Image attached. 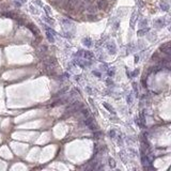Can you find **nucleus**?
I'll return each instance as SVG.
<instances>
[{
    "mask_svg": "<svg viewBox=\"0 0 171 171\" xmlns=\"http://www.w3.org/2000/svg\"><path fill=\"white\" fill-rule=\"evenodd\" d=\"M27 27H28V28L30 29V30H31L32 32H33V33H35V35H39V34H40V30H39L38 28H36L35 26H34V25H32V24H29V25H28V26H27Z\"/></svg>",
    "mask_w": 171,
    "mask_h": 171,
    "instance_id": "obj_5",
    "label": "nucleus"
},
{
    "mask_svg": "<svg viewBox=\"0 0 171 171\" xmlns=\"http://www.w3.org/2000/svg\"><path fill=\"white\" fill-rule=\"evenodd\" d=\"M138 4H139L140 7H143V2H142V0H138Z\"/></svg>",
    "mask_w": 171,
    "mask_h": 171,
    "instance_id": "obj_27",
    "label": "nucleus"
},
{
    "mask_svg": "<svg viewBox=\"0 0 171 171\" xmlns=\"http://www.w3.org/2000/svg\"><path fill=\"white\" fill-rule=\"evenodd\" d=\"M136 15H137V13H136V12H134L133 15H132V19H130V26H132V27H134V24H135Z\"/></svg>",
    "mask_w": 171,
    "mask_h": 171,
    "instance_id": "obj_11",
    "label": "nucleus"
},
{
    "mask_svg": "<svg viewBox=\"0 0 171 171\" xmlns=\"http://www.w3.org/2000/svg\"><path fill=\"white\" fill-rule=\"evenodd\" d=\"M92 122H94V120H93V118L92 117H89V118H87L86 120H85V124L88 126L89 124H91Z\"/></svg>",
    "mask_w": 171,
    "mask_h": 171,
    "instance_id": "obj_10",
    "label": "nucleus"
},
{
    "mask_svg": "<svg viewBox=\"0 0 171 171\" xmlns=\"http://www.w3.org/2000/svg\"><path fill=\"white\" fill-rule=\"evenodd\" d=\"M138 73H139V71H138V70L134 71V73H133V76H136V75H138Z\"/></svg>",
    "mask_w": 171,
    "mask_h": 171,
    "instance_id": "obj_28",
    "label": "nucleus"
},
{
    "mask_svg": "<svg viewBox=\"0 0 171 171\" xmlns=\"http://www.w3.org/2000/svg\"><path fill=\"white\" fill-rule=\"evenodd\" d=\"M81 112L83 116H88L89 115V109L88 108H81Z\"/></svg>",
    "mask_w": 171,
    "mask_h": 171,
    "instance_id": "obj_17",
    "label": "nucleus"
},
{
    "mask_svg": "<svg viewBox=\"0 0 171 171\" xmlns=\"http://www.w3.org/2000/svg\"><path fill=\"white\" fill-rule=\"evenodd\" d=\"M109 135H110V137H111V138H115V137H116V135H117V133H116V130H110V133H109Z\"/></svg>",
    "mask_w": 171,
    "mask_h": 171,
    "instance_id": "obj_20",
    "label": "nucleus"
},
{
    "mask_svg": "<svg viewBox=\"0 0 171 171\" xmlns=\"http://www.w3.org/2000/svg\"><path fill=\"white\" fill-rule=\"evenodd\" d=\"M101 136H102L101 132H95V133H94V138H95V139H100Z\"/></svg>",
    "mask_w": 171,
    "mask_h": 171,
    "instance_id": "obj_18",
    "label": "nucleus"
},
{
    "mask_svg": "<svg viewBox=\"0 0 171 171\" xmlns=\"http://www.w3.org/2000/svg\"><path fill=\"white\" fill-rule=\"evenodd\" d=\"M156 24H157V26L162 27V26H164L165 21H164V19H163V18H159V19H157V21H156Z\"/></svg>",
    "mask_w": 171,
    "mask_h": 171,
    "instance_id": "obj_15",
    "label": "nucleus"
},
{
    "mask_svg": "<svg viewBox=\"0 0 171 171\" xmlns=\"http://www.w3.org/2000/svg\"><path fill=\"white\" fill-rule=\"evenodd\" d=\"M160 50H163V53L167 54V55H170V50H171V45L170 43H165L160 46Z\"/></svg>",
    "mask_w": 171,
    "mask_h": 171,
    "instance_id": "obj_2",
    "label": "nucleus"
},
{
    "mask_svg": "<svg viewBox=\"0 0 171 171\" xmlns=\"http://www.w3.org/2000/svg\"><path fill=\"white\" fill-rule=\"evenodd\" d=\"M107 49L109 50V53L112 54V55H115V54H116V51H117L116 45H115L113 43H108V44H107Z\"/></svg>",
    "mask_w": 171,
    "mask_h": 171,
    "instance_id": "obj_4",
    "label": "nucleus"
},
{
    "mask_svg": "<svg viewBox=\"0 0 171 171\" xmlns=\"http://www.w3.org/2000/svg\"><path fill=\"white\" fill-rule=\"evenodd\" d=\"M82 43H83V45H85L86 47H92L93 46V44H92V41H91V39H89V38H86V39H83L82 40Z\"/></svg>",
    "mask_w": 171,
    "mask_h": 171,
    "instance_id": "obj_6",
    "label": "nucleus"
},
{
    "mask_svg": "<svg viewBox=\"0 0 171 171\" xmlns=\"http://www.w3.org/2000/svg\"><path fill=\"white\" fill-rule=\"evenodd\" d=\"M160 8H162L163 11H168V10H169V4H168L165 0H162V1H160Z\"/></svg>",
    "mask_w": 171,
    "mask_h": 171,
    "instance_id": "obj_7",
    "label": "nucleus"
},
{
    "mask_svg": "<svg viewBox=\"0 0 171 171\" xmlns=\"http://www.w3.org/2000/svg\"><path fill=\"white\" fill-rule=\"evenodd\" d=\"M138 61H139V57H138V56H135V62L137 63Z\"/></svg>",
    "mask_w": 171,
    "mask_h": 171,
    "instance_id": "obj_30",
    "label": "nucleus"
},
{
    "mask_svg": "<svg viewBox=\"0 0 171 171\" xmlns=\"http://www.w3.org/2000/svg\"><path fill=\"white\" fill-rule=\"evenodd\" d=\"M46 35H47V39H48V41L50 42V43H54L55 42V39H54V36H53V34L51 33H49L48 31H47V33H46Z\"/></svg>",
    "mask_w": 171,
    "mask_h": 171,
    "instance_id": "obj_9",
    "label": "nucleus"
},
{
    "mask_svg": "<svg viewBox=\"0 0 171 171\" xmlns=\"http://www.w3.org/2000/svg\"><path fill=\"white\" fill-rule=\"evenodd\" d=\"M147 23H148V21H147V19H144V21H141L140 26H141V27H143V25H147Z\"/></svg>",
    "mask_w": 171,
    "mask_h": 171,
    "instance_id": "obj_25",
    "label": "nucleus"
},
{
    "mask_svg": "<svg viewBox=\"0 0 171 171\" xmlns=\"http://www.w3.org/2000/svg\"><path fill=\"white\" fill-rule=\"evenodd\" d=\"M132 101H133V100H132V96L130 95V96H128V97H127V102H128V103H130V104H132Z\"/></svg>",
    "mask_w": 171,
    "mask_h": 171,
    "instance_id": "obj_26",
    "label": "nucleus"
},
{
    "mask_svg": "<svg viewBox=\"0 0 171 171\" xmlns=\"http://www.w3.org/2000/svg\"><path fill=\"white\" fill-rule=\"evenodd\" d=\"M113 74H115V70H109L108 71V75L109 76H113Z\"/></svg>",
    "mask_w": 171,
    "mask_h": 171,
    "instance_id": "obj_24",
    "label": "nucleus"
},
{
    "mask_svg": "<svg viewBox=\"0 0 171 171\" xmlns=\"http://www.w3.org/2000/svg\"><path fill=\"white\" fill-rule=\"evenodd\" d=\"M3 15L7 17H10V18H15V15H14L13 13H11V12H9V13H3Z\"/></svg>",
    "mask_w": 171,
    "mask_h": 171,
    "instance_id": "obj_16",
    "label": "nucleus"
},
{
    "mask_svg": "<svg viewBox=\"0 0 171 171\" xmlns=\"http://www.w3.org/2000/svg\"><path fill=\"white\" fill-rule=\"evenodd\" d=\"M88 126H89V128H90V130H96V125H95V124H93V122L91 123V124H89Z\"/></svg>",
    "mask_w": 171,
    "mask_h": 171,
    "instance_id": "obj_21",
    "label": "nucleus"
},
{
    "mask_svg": "<svg viewBox=\"0 0 171 171\" xmlns=\"http://www.w3.org/2000/svg\"><path fill=\"white\" fill-rule=\"evenodd\" d=\"M44 19H45L47 23H49V24H54V21H53V19L48 18V17H44Z\"/></svg>",
    "mask_w": 171,
    "mask_h": 171,
    "instance_id": "obj_23",
    "label": "nucleus"
},
{
    "mask_svg": "<svg viewBox=\"0 0 171 171\" xmlns=\"http://www.w3.org/2000/svg\"><path fill=\"white\" fill-rule=\"evenodd\" d=\"M97 7H98V9H101V10L107 9V7H108L107 0H100V1H98V3H97Z\"/></svg>",
    "mask_w": 171,
    "mask_h": 171,
    "instance_id": "obj_3",
    "label": "nucleus"
},
{
    "mask_svg": "<svg viewBox=\"0 0 171 171\" xmlns=\"http://www.w3.org/2000/svg\"><path fill=\"white\" fill-rule=\"evenodd\" d=\"M79 6H80V0H68L65 8L68 11H74Z\"/></svg>",
    "mask_w": 171,
    "mask_h": 171,
    "instance_id": "obj_1",
    "label": "nucleus"
},
{
    "mask_svg": "<svg viewBox=\"0 0 171 171\" xmlns=\"http://www.w3.org/2000/svg\"><path fill=\"white\" fill-rule=\"evenodd\" d=\"M44 9H45L46 13L48 14V15H51V11H50V8H49L48 6H45V7H44Z\"/></svg>",
    "mask_w": 171,
    "mask_h": 171,
    "instance_id": "obj_19",
    "label": "nucleus"
},
{
    "mask_svg": "<svg viewBox=\"0 0 171 171\" xmlns=\"http://www.w3.org/2000/svg\"><path fill=\"white\" fill-rule=\"evenodd\" d=\"M133 87H134V91H135V93H136V94H138V88H137V83H136V82H134V83H133Z\"/></svg>",
    "mask_w": 171,
    "mask_h": 171,
    "instance_id": "obj_22",
    "label": "nucleus"
},
{
    "mask_svg": "<svg viewBox=\"0 0 171 171\" xmlns=\"http://www.w3.org/2000/svg\"><path fill=\"white\" fill-rule=\"evenodd\" d=\"M148 30H149V29H141V30H139V31L137 32V34H138V35H139V36H142L143 34H145V33H147Z\"/></svg>",
    "mask_w": 171,
    "mask_h": 171,
    "instance_id": "obj_12",
    "label": "nucleus"
},
{
    "mask_svg": "<svg viewBox=\"0 0 171 171\" xmlns=\"http://www.w3.org/2000/svg\"><path fill=\"white\" fill-rule=\"evenodd\" d=\"M108 163H109V166H110L111 168H116V160L113 159V158L109 157L108 158Z\"/></svg>",
    "mask_w": 171,
    "mask_h": 171,
    "instance_id": "obj_8",
    "label": "nucleus"
},
{
    "mask_svg": "<svg viewBox=\"0 0 171 171\" xmlns=\"http://www.w3.org/2000/svg\"><path fill=\"white\" fill-rule=\"evenodd\" d=\"M93 74H94V75H96L97 77H101V74L98 73V72H93Z\"/></svg>",
    "mask_w": 171,
    "mask_h": 171,
    "instance_id": "obj_29",
    "label": "nucleus"
},
{
    "mask_svg": "<svg viewBox=\"0 0 171 171\" xmlns=\"http://www.w3.org/2000/svg\"><path fill=\"white\" fill-rule=\"evenodd\" d=\"M36 3H38V4H39V6H43V4H42V3H41V1H40V0H36Z\"/></svg>",
    "mask_w": 171,
    "mask_h": 171,
    "instance_id": "obj_31",
    "label": "nucleus"
},
{
    "mask_svg": "<svg viewBox=\"0 0 171 171\" xmlns=\"http://www.w3.org/2000/svg\"><path fill=\"white\" fill-rule=\"evenodd\" d=\"M96 10H97V9H96L95 6H90V7H89V9H88V11L91 12V13H95Z\"/></svg>",
    "mask_w": 171,
    "mask_h": 171,
    "instance_id": "obj_14",
    "label": "nucleus"
},
{
    "mask_svg": "<svg viewBox=\"0 0 171 171\" xmlns=\"http://www.w3.org/2000/svg\"><path fill=\"white\" fill-rule=\"evenodd\" d=\"M104 106H105V107H106V108H107V109H108V110H109V111H110V112H112V113H115V110H113V108H112V107H111V106H110V105H108V104H107V103H104Z\"/></svg>",
    "mask_w": 171,
    "mask_h": 171,
    "instance_id": "obj_13",
    "label": "nucleus"
}]
</instances>
